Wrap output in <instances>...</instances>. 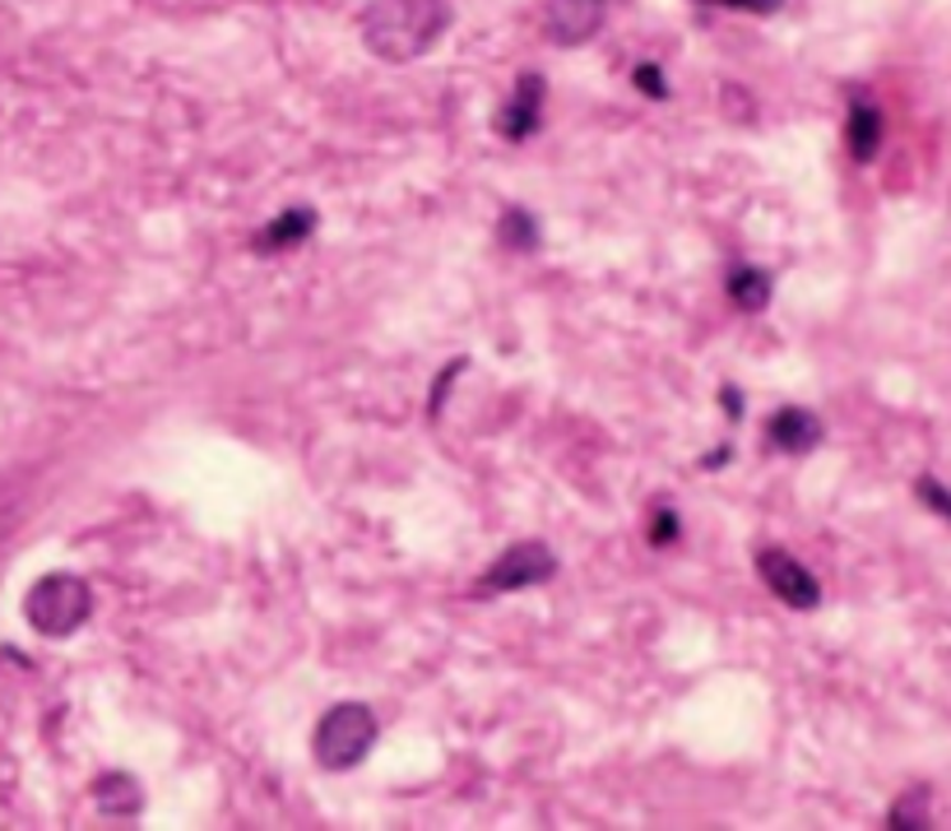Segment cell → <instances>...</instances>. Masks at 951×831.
I'll use <instances>...</instances> for the list:
<instances>
[{
  "instance_id": "30bf717a",
  "label": "cell",
  "mask_w": 951,
  "mask_h": 831,
  "mask_svg": "<svg viewBox=\"0 0 951 831\" xmlns=\"http://www.w3.org/2000/svg\"><path fill=\"white\" fill-rule=\"evenodd\" d=\"M771 275L766 269H757V265H734V275H729V302L738 307V311H761L766 302H771Z\"/></svg>"
},
{
  "instance_id": "5bb4252c",
  "label": "cell",
  "mask_w": 951,
  "mask_h": 831,
  "mask_svg": "<svg viewBox=\"0 0 951 831\" xmlns=\"http://www.w3.org/2000/svg\"><path fill=\"white\" fill-rule=\"evenodd\" d=\"M637 88L645 98H669V84H664V75H660V65H637Z\"/></svg>"
},
{
  "instance_id": "ba28073f",
  "label": "cell",
  "mask_w": 951,
  "mask_h": 831,
  "mask_svg": "<svg viewBox=\"0 0 951 831\" xmlns=\"http://www.w3.org/2000/svg\"><path fill=\"white\" fill-rule=\"evenodd\" d=\"M766 437H771L776 451L808 456L812 446L822 441V418H818V414H808V409H780L771 423H766Z\"/></svg>"
},
{
  "instance_id": "9c48e42d",
  "label": "cell",
  "mask_w": 951,
  "mask_h": 831,
  "mask_svg": "<svg viewBox=\"0 0 951 831\" xmlns=\"http://www.w3.org/2000/svg\"><path fill=\"white\" fill-rule=\"evenodd\" d=\"M845 140H850V153L858 163H868L877 145H881V111L873 103H854L850 107V126H845Z\"/></svg>"
},
{
  "instance_id": "8992f818",
  "label": "cell",
  "mask_w": 951,
  "mask_h": 831,
  "mask_svg": "<svg viewBox=\"0 0 951 831\" xmlns=\"http://www.w3.org/2000/svg\"><path fill=\"white\" fill-rule=\"evenodd\" d=\"M608 0H548L543 6V38L557 47H580L603 29Z\"/></svg>"
},
{
  "instance_id": "6da1fadb",
  "label": "cell",
  "mask_w": 951,
  "mask_h": 831,
  "mask_svg": "<svg viewBox=\"0 0 951 831\" xmlns=\"http://www.w3.org/2000/svg\"><path fill=\"white\" fill-rule=\"evenodd\" d=\"M446 29H450L446 0H367V10L357 14L362 47L391 65L427 56L446 38Z\"/></svg>"
},
{
  "instance_id": "9a60e30c",
  "label": "cell",
  "mask_w": 951,
  "mask_h": 831,
  "mask_svg": "<svg viewBox=\"0 0 951 831\" xmlns=\"http://www.w3.org/2000/svg\"><path fill=\"white\" fill-rule=\"evenodd\" d=\"M919 498L951 521V488H942V483H933V479H919Z\"/></svg>"
},
{
  "instance_id": "ac0fdd59",
  "label": "cell",
  "mask_w": 951,
  "mask_h": 831,
  "mask_svg": "<svg viewBox=\"0 0 951 831\" xmlns=\"http://www.w3.org/2000/svg\"><path fill=\"white\" fill-rule=\"evenodd\" d=\"M724 414H729V418H742V395H738V391H724Z\"/></svg>"
},
{
  "instance_id": "3957f363",
  "label": "cell",
  "mask_w": 951,
  "mask_h": 831,
  "mask_svg": "<svg viewBox=\"0 0 951 831\" xmlns=\"http://www.w3.org/2000/svg\"><path fill=\"white\" fill-rule=\"evenodd\" d=\"M376 744V715L362 702H344L325 711V721L316 725V761L325 771H353Z\"/></svg>"
},
{
  "instance_id": "7a4b0ae2",
  "label": "cell",
  "mask_w": 951,
  "mask_h": 831,
  "mask_svg": "<svg viewBox=\"0 0 951 831\" xmlns=\"http://www.w3.org/2000/svg\"><path fill=\"white\" fill-rule=\"evenodd\" d=\"M88 614H94V590L71 572L42 576L24 599V618L42 637H71L88 622Z\"/></svg>"
},
{
  "instance_id": "7c38bea8",
  "label": "cell",
  "mask_w": 951,
  "mask_h": 831,
  "mask_svg": "<svg viewBox=\"0 0 951 831\" xmlns=\"http://www.w3.org/2000/svg\"><path fill=\"white\" fill-rule=\"evenodd\" d=\"M98 803H103V813H117V818H130V813H140V790L130 785V776H103V785H98Z\"/></svg>"
},
{
  "instance_id": "52a82bcc",
  "label": "cell",
  "mask_w": 951,
  "mask_h": 831,
  "mask_svg": "<svg viewBox=\"0 0 951 831\" xmlns=\"http://www.w3.org/2000/svg\"><path fill=\"white\" fill-rule=\"evenodd\" d=\"M543 98H548V84H543V75L525 71V75L515 79V94L506 98L502 117H496V135L511 140V145L530 140V135L538 130V121H543Z\"/></svg>"
},
{
  "instance_id": "4fadbf2b",
  "label": "cell",
  "mask_w": 951,
  "mask_h": 831,
  "mask_svg": "<svg viewBox=\"0 0 951 831\" xmlns=\"http://www.w3.org/2000/svg\"><path fill=\"white\" fill-rule=\"evenodd\" d=\"M502 242L511 246V252H534V246H538V223H534V214L506 210V214H502Z\"/></svg>"
},
{
  "instance_id": "8fae6325",
  "label": "cell",
  "mask_w": 951,
  "mask_h": 831,
  "mask_svg": "<svg viewBox=\"0 0 951 831\" xmlns=\"http://www.w3.org/2000/svg\"><path fill=\"white\" fill-rule=\"evenodd\" d=\"M316 233V214L311 210H284L275 223L265 228V246H298V242H307Z\"/></svg>"
},
{
  "instance_id": "277c9868",
  "label": "cell",
  "mask_w": 951,
  "mask_h": 831,
  "mask_svg": "<svg viewBox=\"0 0 951 831\" xmlns=\"http://www.w3.org/2000/svg\"><path fill=\"white\" fill-rule=\"evenodd\" d=\"M757 572H761L766 586H771V595H776L780 604H789V609H818V604H822L818 576H812L794 553H784V548H761V553H757Z\"/></svg>"
},
{
  "instance_id": "5b68a950",
  "label": "cell",
  "mask_w": 951,
  "mask_h": 831,
  "mask_svg": "<svg viewBox=\"0 0 951 831\" xmlns=\"http://www.w3.org/2000/svg\"><path fill=\"white\" fill-rule=\"evenodd\" d=\"M553 572H557V557L543 548V544H511V548L488 567L483 586H488V590H530V586H543V580H553Z\"/></svg>"
},
{
  "instance_id": "e0dca14e",
  "label": "cell",
  "mask_w": 951,
  "mask_h": 831,
  "mask_svg": "<svg viewBox=\"0 0 951 831\" xmlns=\"http://www.w3.org/2000/svg\"><path fill=\"white\" fill-rule=\"evenodd\" d=\"M706 6H724V10H747V14H776L784 0H706Z\"/></svg>"
},
{
  "instance_id": "2e32d148",
  "label": "cell",
  "mask_w": 951,
  "mask_h": 831,
  "mask_svg": "<svg viewBox=\"0 0 951 831\" xmlns=\"http://www.w3.org/2000/svg\"><path fill=\"white\" fill-rule=\"evenodd\" d=\"M677 539V515L664 507V511H654V525H650V544H673Z\"/></svg>"
}]
</instances>
